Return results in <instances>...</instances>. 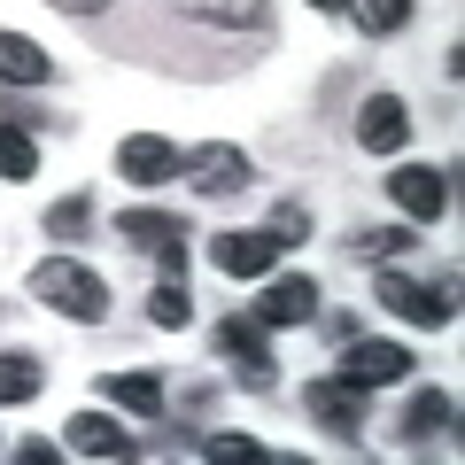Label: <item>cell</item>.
Masks as SVG:
<instances>
[{"label": "cell", "instance_id": "cell-1", "mask_svg": "<svg viewBox=\"0 0 465 465\" xmlns=\"http://www.w3.org/2000/svg\"><path fill=\"white\" fill-rule=\"evenodd\" d=\"M32 295L47 302V311L78 318V326H101V318H109V280H101L94 264H78V256H39L32 264Z\"/></svg>", "mask_w": 465, "mask_h": 465}, {"label": "cell", "instance_id": "cell-2", "mask_svg": "<svg viewBox=\"0 0 465 465\" xmlns=\"http://www.w3.org/2000/svg\"><path fill=\"white\" fill-rule=\"evenodd\" d=\"M450 287H458V272H442V280H411V272H396V264H381V311H396L403 326H419V333H442L450 318Z\"/></svg>", "mask_w": 465, "mask_h": 465}, {"label": "cell", "instance_id": "cell-3", "mask_svg": "<svg viewBox=\"0 0 465 465\" xmlns=\"http://www.w3.org/2000/svg\"><path fill=\"white\" fill-rule=\"evenodd\" d=\"M333 381H349L357 396L403 388V381H411V349L388 341V333H357V341H341V365H333Z\"/></svg>", "mask_w": 465, "mask_h": 465}, {"label": "cell", "instance_id": "cell-4", "mask_svg": "<svg viewBox=\"0 0 465 465\" xmlns=\"http://www.w3.org/2000/svg\"><path fill=\"white\" fill-rule=\"evenodd\" d=\"M179 179L194 186V194H249L256 163H249V148H232V140H202V148H179Z\"/></svg>", "mask_w": 465, "mask_h": 465}, {"label": "cell", "instance_id": "cell-5", "mask_svg": "<svg viewBox=\"0 0 465 465\" xmlns=\"http://www.w3.org/2000/svg\"><path fill=\"white\" fill-rule=\"evenodd\" d=\"M256 326L280 333V326H311L318 318V280L311 272H264V287H256Z\"/></svg>", "mask_w": 465, "mask_h": 465}, {"label": "cell", "instance_id": "cell-6", "mask_svg": "<svg viewBox=\"0 0 465 465\" xmlns=\"http://www.w3.org/2000/svg\"><path fill=\"white\" fill-rule=\"evenodd\" d=\"M280 249H287V241L272 225H249V232L232 225V232L210 241V264L225 272V280H264V272H280Z\"/></svg>", "mask_w": 465, "mask_h": 465}, {"label": "cell", "instance_id": "cell-7", "mask_svg": "<svg viewBox=\"0 0 465 465\" xmlns=\"http://www.w3.org/2000/svg\"><path fill=\"white\" fill-rule=\"evenodd\" d=\"M217 357H232V381L241 388H272L280 381V365H272V341H264V326L256 318H217Z\"/></svg>", "mask_w": 465, "mask_h": 465}, {"label": "cell", "instance_id": "cell-8", "mask_svg": "<svg viewBox=\"0 0 465 465\" xmlns=\"http://www.w3.org/2000/svg\"><path fill=\"white\" fill-rule=\"evenodd\" d=\"M388 202L403 210V225H434V217L450 210V171H434V163H403L396 179H388Z\"/></svg>", "mask_w": 465, "mask_h": 465}, {"label": "cell", "instance_id": "cell-9", "mask_svg": "<svg viewBox=\"0 0 465 465\" xmlns=\"http://www.w3.org/2000/svg\"><path fill=\"white\" fill-rule=\"evenodd\" d=\"M116 171H124L133 186H171L179 179V148H171L163 133H133L124 148H116Z\"/></svg>", "mask_w": 465, "mask_h": 465}, {"label": "cell", "instance_id": "cell-10", "mask_svg": "<svg viewBox=\"0 0 465 465\" xmlns=\"http://www.w3.org/2000/svg\"><path fill=\"white\" fill-rule=\"evenodd\" d=\"M357 140H365L372 155H396L403 140H411V109H403L396 94H365V109H357Z\"/></svg>", "mask_w": 465, "mask_h": 465}, {"label": "cell", "instance_id": "cell-11", "mask_svg": "<svg viewBox=\"0 0 465 465\" xmlns=\"http://www.w3.org/2000/svg\"><path fill=\"white\" fill-rule=\"evenodd\" d=\"M63 450H78V458H140V442L116 427L109 411H78V419L63 427Z\"/></svg>", "mask_w": 465, "mask_h": 465}, {"label": "cell", "instance_id": "cell-12", "mask_svg": "<svg viewBox=\"0 0 465 465\" xmlns=\"http://www.w3.org/2000/svg\"><path fill=\"white\" fill-rule=\"evenodd\" d=\"M302 403H311L341 442H357V434H365V403H372V396H357L349 381H333V372H326V381H311V396H302Z\"/></svg>", "mask_w": 465, "mask_h": 465}, {"label": "cell", "instance_id": "cell-13", "mask_svg": "<svg viewBox=\"0 0 465 465\" xmlns=\"http://www.w3.org/2000/svg\"><path fill=\"white\" fill-rule=\"evenodd\" d=\"M116 241H124V249H179L186 241V217L179 210H148V202H140V210H116Z\"/></svg>", "mask_w": 465, "mask_h": 465}, {"label": "cell", "instance_id": "cell-14", "mask_svg": "<svg viewBox=\"0 0 465 465\" xmlns=\"http://www.w3.org/2000/svg\"><path fill=\"white\" fill-rule=\"evenodd\" d=\"M54 78V54L39 47V39H24V32H0V85H47Z\"/></svg>", "mask_w": 465, "mask_h": 465}, {"label": "cell", "instance_id": "cell-15", "mask_svg": "<svg viewBox=\"0 0 465 465\" xmlns=\"http://www.w3.org/2000/svg\"><path fill=\"white\" fill-rule=\"evenodd\" d=\"M450 419H458V403H450V388H419V396L411 403H403V442H411V450H427L434 442V434H450Z\"/></svg>", "mask_w": 465, "mask_h": 465}, {"label": "cell", "instance_id": "cell-16", "mask_svg": "<svg viewBox=\"0 0 465 465\" xmlns=\"http://www.w3.org/2000/svg\"><path fill=\"white\" fill-rule=\"evenodd\" d=\"M171 8L202 32H256L264 24V0H171Z\"/></svg>", "mask_w": 465, "mask_h": 465}, {"label": "cell", "instance_id": "cell-17", "mask_svg": "<svg viewBox=\"0 0 465 465\" xmlns=\"http://www.w3.org/2000/svg\"><path fill=\"white\" fill-rule=\"evenodd\" d=\"M109 403H116V411H133V419H163L171 411V388H163V372H109Z\"/></svg>", "mask_w": 465, "mask_h": 465}, {"label": "cell", "instance_id": "cell-18", "mask_svg": "<svg viewBox=\"0 0 465 465\" xmlns=\"http://www.w3.org/2000/svg\"><path fill=\"white\" fill-rule=\"evenodd\" d=\"M349 249H357V264H403V256L419 249V232L411 225H372V232H357Z\"/></svg>", "mask_w": 465, "mask_h": 465}, {"label": "cell", "instance_id": "cell-19", "mask_svg": "<svg viewBox=\"0 0 465 465\" xmlns=\"http://www.w3.org/2000/svg\"><path fill=\"white\" fill-rule=\"evenodd\" d=\"M39 388H47V365L24 349H0V403H32Z\"/></svg>", "mask_w": 465, "mask_h": 465}, {"label": "cell", "instance_id": "cell-20", "mask_svg": "<svg viewBox=\"0 0 465 465\" xmlns=\"http://www.w3.org/2000/svg\"><path fill=\"white\" fill-rule=\"evenodd\" d=\"M32 171H39V140L0 116V179H32Z\"/></svg>", "mask_w": 465, "mask_h": 465}, {"label": "cell", "instance_id": "cell-21", "mask_svg": "<svg viewBox=\"0 0 465 465\" xmlns=\"http://www.w3.org/2000/svg\"><path fill=\"white\" fill-rule=\"evenodd\" d=\"M341 8L365 24L372 39H388V32H403V24H411V0H341Z\"/></svg>", "mask_w": 465, "mask_h": 465}, {"label": "cell", "instance_id": "cell-22", "mask_svg": "<svg viewBox=\"0 0 465 465\" xmlns=\"http://www.w3.org/2000/svg\"><path fill=\"white\" fill-rule=\"evenodd\" d=\"M186 311H194V302H186V280H155V287H148V318H155L163 333H179Z\"/></svg>", "mask_w": 465, "mask_h": 465}, {"label": "cell", "instance_id": "cell-23", "mask_svg": "<svg viewBox=\"0 0 465 465\" xmlns=\"http://www.w3.org/2000/svg\"><path fill=\"white\" fill-rule=\"evenodd\" d=\"M85 225H94V202H85V194L47 202V232H54V241H85Z\"/></svg>", "mask_w": 465, "mask_h": 465}, {"label": "cell", "instance_id": "cell-24", "mask_svg": "<svg viewBox=\"0 0 465 465\" xmlns=\"http://www.w3.org/2000/svg\"><path fill=\"white\" fill-rule=\"evenodd\" d=\"M202 458H217V465H241V458H264V442H249V434H210V442H202Z\"/></svg>", "mask_w": 465, "mask_h": 465}, {"label": "cell", "instance_id": "cell-25", "mask_svg": "<svg viewBox=\"0 0 465 465\" xmlns=\"http://www.w3.org/2000/svg\"><path fill=\"white\" fill-rule=\"evenodd\" d=\"M272 232H280L287 249H295V241H311V210H302V202H280V210H272Z\"/></svg>", "mask_w": 465, "mask_h": 465}, {"label": "cell", "instance_id": "cell-26", "mask_svg": "<svg viewBox=\"0 0 465 465\" xmlns=\"http://www.w3.org/2000/svg\"><path fill=\"white\" fill-rule=\"evenodd\" d=\"M186 256H194V241H179V249H155V272H163V280H186Z\"/></svg>", "mask_w": 465, "mask_h": 465}, {"label": "cell", "instance_id": "cell-27", "mask_svg": "<svg viewBox=\"0 0 465 465\" xmlns=\"http://www.w3.org/2000/svg\"><path fill=\"white\" fill-rule=\"evenodd\" d=\"M8 458H16V465H54V458H63V450H54V442H39V434H32V442H16V450H8Z\"/></svg>", "mask_w": 465, "mask_h": 465}, {"label": "cell", "instance_id": "cell-28", "mask_svg": "<svg viewBox=\"0 0 465 465\" xmlns=\"http://www.w3.org/2000/svg\"><path fill=\"white\" fill-rule=\"evenodd\" d=\"M326 333H333V341H357L365 326H357V311H326Z\"/></svg>", "mask_w": 465, "mask_h": 465}, {"label": "cell", "instance_id": "cell-29", "mask_svg": "<svg viewBox=\"0 0 465 465\" xmlns=\"http://www.w3.org/2000/svg\"><path fill=\"white\" fill-rule=\"evenodd\" d=\"M54 16H101V8H109V0H47Z\"/></svg>", "mask_w": 465, "mask_h": 465}, {"label": "cell", "instance_id": "cell-30", "mask_svg": "<svg viewBox=\"0 0 465 465\" xmlns=\"http://www.w3.org/2000/svg\"><path fill=\"white\" fill-rule=\"evenodd\" d=\"M311 8H341V0H311Z\"/></svg>", "mask_w": 465, "mask_h": 465}]
</instances>
